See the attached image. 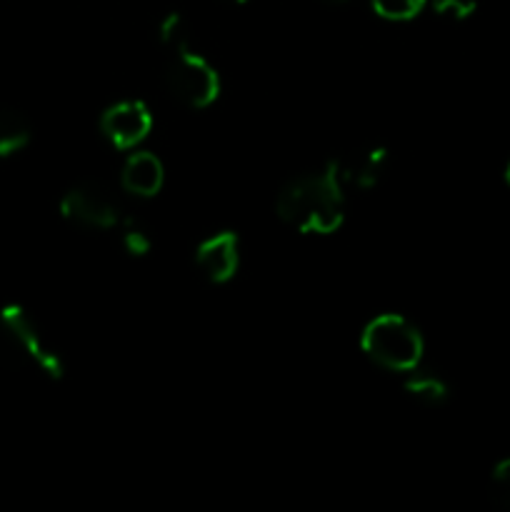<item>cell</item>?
<instances>
[{
  "label": "cell",
  "instance_id": "cell-1",
  "mask_svg": "<svg viewBox=\"0 0 510 512\" xmlns=\"http://www.w3.org/2000/svg\"><path fill=\"white\" fill-rule=\"evenodd\" d=\"M345 193L328 168L290 180L275 200L280 220L300 233L328 235L343 225Z\"/></svg>",
  "mask_w": 510,
  "mask_h": 512
},
{
  "label": "cell",
  "instance_id": "cell-2",
  "mask_svg": "<svg viewBox=\"0 0 510 512\" xmlns=\"http://www.w3.org/2000/svg\"><path fill=\"white\" fill-rule=\"evenodd\" d=\"M0 363L38 370L50 380H60L65 373L63 358L50 348L35 320L20 305H5L0 310Z\"/></svg>",
  "mask_w": 510,
  "mask_h": 512
},
{
  "label": "cell",
  "instance_id": "cell-3",
  "mask_svg": "<svg viewBox=\"0 0 510 512\" xmlns=\"http://www.w3.org/2000/svg\"><path fill=\"white\" fill-rule=\"evenodd\" d=\"M360 345L373 363L398 373H410L423 358V338L418 328L400 315H380L370 320Z\"/></svg>",
  "mask_w": 510,
  "mask_h": 512
},
{
  "label": "cell",
  "instance_id": "cell-4",
  "mask_svg": "<svg viewBox=\"0 0 510 512\" xmlns=\"http://www.w3.org/2000/svg\"><path fill=\"white\" fill-rule=\"evenodd\" d=\"M170 95L188 108H208L220 93V78L213 65L195 55L190 45L170 50L168 73H165Z\"/></svg>",
  "mask_w": 510,
  "mask_h": 512
},
{
  "label": "cell",
  "instance_id": "cell-5",
  "mask_svg": "<svg viewBox=\"0 0 510 512\" xmlns=\"http://www.w3.org/2000/svg\"><path fill=\"white\" fill-rule=\"evenodd\" d=\"M60 213L80 228L110 230L118 228V223L123 220L120 203L110 193L108 185L98 183V180H85V183L70 188L60 200Z\"/></svg>",
  "mask_w": 510,
  "mask_h": 512
},
{
  "label": "cell",
  "instance_id": "cell-6",
  "mask_svg": "<svg viewBox=\"0 0 510 512\" xmlns=\"http://www.w3.org/2000/svg\"><path fill=\"white\" fill-rule=\"evenodd\" d=\"M150 128H153V118H150L148 105L140 100H120V103L110 105L100 118V130L105 138L115 145V148H135L140 140L148 138Z\"/></svg>",
  "mask_w": 510,
  "mask_h": 512
},
{
  "label": "cell",
  "instance_id": "cell-7",
  "mask_svg": "<svg viewBox=\"0 0 510 512\" xmlns=\"http://www.w3.org/2000/svg\"><path fill=\"white\" fill-rule=\"evenodd\" d=\"M385 168H388V153L383 148L358 150V153H350L328 165V170L333 173L335 183L343 188V193L375 188L378 180L383 178Z\"/></svg>",
  "mask_w": 510,
  "mask_h": 512
},
{
  "label": "cell",
  "instance_id": "cell-8",
  "mask_svg": "<svg viewBox=\"0 0 510 512\" xmlns=\"http://www.w3.org/2000/svg\"><path fill=\"white\" fill-rule=\"evenodd\" d=\"M238 263V238L233 233L213 235V238L203 240L195 250V265L213 283H228L238 270Z\"/></svg>",
  "mask_w": 510,
  "mask_h": 512
},
{
  "label": "cell",
  "instance_id": "cell-9",
  "mask_svg": "<svg viewBox=\"0 0 510 512\" xmlns=\"http://www.w3.org/2000/svg\"><path fill=\"white\" fill-rule=\"evenodd\" d=\"M120 180L128 193L150 198L163 188V163L153 153H133L123 165Z\"/></svg>",
  "mask_w": 510,
  "mask_h": 512
},
{
  "label": "cell",
  "instance_id": "cell-10",
  "mask_svg": "<svg viewBox=\"0 0 510 512\" xmlns=\"http://www.w3.org/2000/svg\"><path fill=\"white\" fill-rule=\"evenodd\" d=\"M405 393L423 405H440L448 400V383L440 375L415 368L410 370V378L405 380Z\"/></svg>",
  "mask_w": 510,
  "mask_h": 512
},
{
  "label": "cell",
  "instance_id": "cell-11",
  "mask_svg": "<svg viewBox=\"0 0 510 512\" xmlns=\"http://www.w3.org/2000/svg\"><path fill=\"white\" fill-rule=\"evenodd\" d=\"M30 140V125L15 110H0V158L20 153Z\"/></svg>",
  "mask_w": 510,
  "mask_h": 512
},
{
  "label": "cell",
  "instance_id": "cell-12",
  "mask_svg": "<svg viewBox=\"0 0 510 512\" xmlns=\"http://www.w3.org/2000/svg\"><path fill=\"white\" fill-rule=\"evenodd\" d=\"M120 230V245L125 248V253L130 255H145L153 248V238H150L148 228L143 223L133 218H123L118 223Z\"/></svg>",
  "mask_w": 510,
  "mask_h": 512
},
{
  "label": "cell",
  "instance_id": "cell-13",
  "mask_svg": "<svg viewBox=\"0 0 510 512\" xmlns=\"http://www.w3.org/2000/svg\"><path fill=\"white\" fill-rule=\"evenodd\" d=\"M158 40L163 48L178 50L183 45H188V28H185V20L178 13H168L158 23Z\"/></svg>",
  "mask_w": 510,
  "mask_h": 512
},
{
  "label": "cell",
  "instance_id": "cell-14",
  "mask_svg": "<svg viewBox=\"0 0 510 512\" xmlns=\"http://www.w3.org/2000/svg\"><path fill=\"white\" fill-rule=\"evenodd\" d=\"M370 5L385 20H410L423 10L425 0H370Z\"/></svg>",
  "mask_w": 510,
  "mask_h": 512
},
{
  "label": "cell",
  "instance_id": "cell-15",
  "mask_svg": "<svg viewBox=\"0 0 510 512\" xmlns=\"http://www.w3.org/2000/svg\"><path fill=\"white\" fill-rule=\"evenodd\" d=\"M490 495L500 508L510 510V458L495 465L493 478H490Z\"/></svg>",
  "mask_w": 510,
  "mask_h": 512
},
{
  "label": "cell",
  "instance_id": "cell-16",
  "mask_svg": "<svg viewBox=\"0 0 510 512\" xmlns=\"http://www.w3.org/2000/svg\"><path fill=\"white\" fill-rule=\"evenodd\" d=\"M478 0H433V10L443 18L465 20L475 13Z\"/></svg>",
  "mask_w": 510,
  "mask_h": 512
},
{
  "label": "cell",
  "instance_id": "cell-17",
  "mask_svg": "<svg viewBox=\"0 0 510 512\" xmlns=\"http://www.w3.org/2000/svg\"><path fill=\"white\" fill-rule=\"evenodd\" d=\"M503 178H505V183L510 185V160L508 163H505V170H503Z\"/></svg>",
  "mask_w": 510,
  "mask_h": 512
},
{
  "label": "cell",
  "instance_id": "cell-18",
  "mask_svg": "<svg viewBox=\"0 0 510 512\" xmlns=\"http://www.w3.org/2000/svg\"><path fill=\"white\" fill-rule=\"evenodd\" d=\"M220 3H228V5H240V3H245V0H220Z\"/></svg>",
  "mask_w": 510,
  "mask_h": 512
},
{
  "label": "cell",
  "instance_id": "cell-19",
  "mask_svg": "<svg viewBox=\"0 0 510 512\" xmlns=\"http://www.w3.org/2000/svg\"><path fill=\"white\" fill-rule=\"evenodd\" d=\"M335 3H340V0H335Z\"/></svg>",
  "mask_w": 510,
  "mask_h": 512
}]
</instances>
